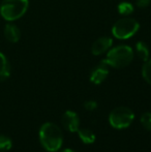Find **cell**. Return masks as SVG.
I'll return each instance as SVG.
<instances>
[{"label": "cell", "mask_w": 151, "mask_h": 152, "mask_svg": "<svg viewBox=\"0 0 151 152\" xmlns=\"http://www.w3.org/2000/svg\"><path fill=\"white\" fill-rule=\"evenodd\" d=\"M39 142L47 151H59L63 143V134L60 127L52 122L44 123L39 128Z\"/></svg>", "instance_id": "1"}, {"label": "cell", "mask_w": 151, "mask_h": 152, "mask_svg": "<svg viewBox=\"0 0 151 152\" xmlns=\"http://www.w3.org/2000/svg\"><path fill=\"white\" fill-rule=\"evenodd\" d=\"M133 59V49L126 45H120V46L114 47L111 50L108 51L107 56L103 61L107 65H109V67L111 66L114 68H123L129 65Z\"/></svg>", "instance_id": "2"}, {"label": "cell", "mask_w": 151, "mask_h": 152, "mask_svg": "<svg viewBox=\"0 0 151 152\" xmlns=\"http://www.w3.org/2000/svg\"><path fill=\"white\" fill-rule=\"evenodd\" d=\"M28 6V0H3L0 5V14L4 20L16 21L24 16Z\"/></svg>", "instance_id": "3"}, {"label": "cell", "mask_w": 151, "mask_h": 152, "mask_svg": "<svg viewBox=\"0 0 151 152\" xmlns=\"http://www.w3.org/2000/svg\"><path fill=\"white\" fill-rule=\"evenodd\" d=\"M140 28V24L137 20L129 17H123L116 21L112 27V34L118 39L124 40L133 37Z\"/></svg>", "instance_id": "4"}, {"label": "cell", "mask_w": 151, "mask_h": 152, "mask_svg": "<svg viewBox=\"0 0 151 152\" xmlns=\"http://www.w3.org/2000/svg\"><path fill=\"white\" fill-rule=\"evenodd\" d=\"M135 119L133 112L127 107L115 108L109 115V123L116 129L127 128Z\"/></svg>", "instance_id": "5"}, {"label": "cell", "mask_w": 151, "mask_h": 152, "mask_svg": "<svg viewBox=\"0 0 151 152\" xmlns=\"http://www.w3.org/2000/svg\"><path fill=\"white\" fill-rule=\"evenodd\" d=\"M63 127L71 132H77L80 128V118L74 111H66L61 118Z\"/></svg>", "instance_id": "6"}, {"label": "cell", "mask_w": 151, "mask_h": 152, "mask_svg": "<svg viewBox=\"0 0 151 152\" xmlns=\"http://www.w3.org/2000/svg\"><path fill=\"white\" fill-rule=\"evenodd\" d=\"M109 76V65L101 61L97 66H95L90 74V82L95 85H99Z\"/></svg>", "instance_id": "7"}, {"label": "cell", "mask_w": 151, "mask_h": 152, "mask_svg": "<svg viewBox=\"0 0 151 152\" xmlns=\"http://www.w3.org/2000/svg\"><path fill=\"white\" fill-rule=\"evenodd\" d=\"M113 45V39L110 36H101L98 37L91 46V53L95 56H98L108 52Z\"/></svg>", "instance_id": "8"}, {"label": "cell", "mask_w": 151, "mask_h": 152, "mask_svg": "<svg viewBox=\"0 0 151 152\" xmlns=\"http://www.w3.org/2000/svg\"><path fill=\"white\" fill-rule=\"evenodd\" d=\"M4 36L9 42H18L21 37V31L16 25L7 24L4 27Z\"/></svg>", "instance_id": "9"}, {"label": "cell", "mask_w": 151, "mask_h": 152, "mask_svg": "<svg viewBox=\"0 0 151 152\" xmlns=\"http://www.w3.org/2000/svg\"><path fill=\"white\" fill-rule=\"evenodd\" d=\"M78 136L84 144H92L95 141V134L89 128H79Z\"/></svg>", "instance_id": "10"}, {"label": "cell", "mask_w": 151, "mask_h": 152, "mask_svg": "<svg viewBox=\"0 0 151 152\" xmlns=\"http://www.w3.org/2000/svg\"><path fill=\"white\" fill-rule=\"evenodd\" d=\"M137 56L141 59L142 61H147L149 59V48L144 42H138L135 47Z\"/></svg>", "instance_id": "11"}, {"label": "cell", "mask_w": 151, "mask_h": 152, "mask_svg": "<svg viewBox=\"0 0 151 152\" xmlns=\"http://www.w3.org/2000/svg\"><path fill=\"white\" fill-rule=\"evenodd\" d=\"M10 68L6 57L2 53H0V82L4 81L9 77Z\"/></svg>", "instance_id": "12"}, {"label": "cell", "mask_w": 151, "mask_h": 152, "mask_svg": "<svg viewBox=\"0 0 151 152\" xmlns=\"http://www.w3.org/2000/svg\"><path fill=\"white\" fill-rule=\"evenodd\" d=\"M117 10H118V12L121 15V16L129 17L133 12L135 8H133V5L131 3V2L123 1V2H120V3L118 4Z\"/></svg>", "instance_id": "13"}, {"label": "cell", "mask_w": 151, "mask_h": 152, "mask_svg": "<svg viewBox=\"0 0 151 152\" xmlns=\"http://www.w3.org/2000/svg\"><path fill=\"white\" fill-rule=\"evenodd\" d=\"M142 77L148 84L151 85V59L144 62L142 66Z\"/></svg>", "instance_id": "14"}, {"label": "cell", "mask_w": 151, "mask_h": 152, "mask_svg": "<svg viewBox=\"0 0 151 152\" xmlns=\"http://www.w3.org/2000/svg\"><path fill=\"white\" fill-rule=\"evenodd\" d=\"M12 142L7 136L0 134V151H7L12 148Z\"/></svg>", "instance_id": "15"}, {"label": "cell", "mask_w": 151, "mask_h": 152, "mask_svg": "<svg viewBox=\"0 0 151 152\" xmlns=\"http://www.w3.org/2000/svg\"><path fill=\"white\" fill-rule=\"evenodd\" d=\"M141 124L146 130H148L149 132H151V113L146 112L144 114H142L141 116Z\"/></svg>", "instance_id": "16"}, {"label": "cell", "mask_w": 151, "mask_h": 152, "mask_svg": "<svg viewBox=\"0 0 151 152\" xmlns=\"http://www.w3.org/2000/svg\"><path fill=\"white\" fill-rule=\"evenodd\" d=\"M84 108L86 109L87 111H90V112H92V111L96 110L97 102H95V100H87V102H84Z\"/></svg>", "instance_id": "17"}, {"label": "cell", "mask_w": 151, "mask_h": 152, "mask_svg": "<svg viewBox=\"0 0 151 152\" xmlns=\"http://www.w3.org/2000/svg\"><path fill=\"white\" fill-rule=\"evenodd\" d=\"M151 0H136V4L138 7L140 8H145L150 4Z\"/></svg>", "instance_id": "18"}, {"label": "cell", "mask_w": 151, "mask_h": 152, "mask_svg": "<svg viewBox=\"0 0 151 152\" xmlns=\"http://www.w3.org/2000/svg\"><path fill=\"white\" fill-rule=\"evenodd\" d=\"M59 152H76V151L73 150V149H63V150H61Z\"/></svg>", "instance_id": "19"}]
</instances>
